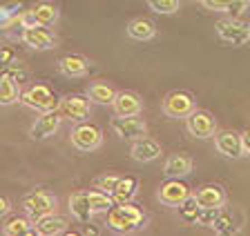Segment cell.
I'll list each match as a JSON object with an SVG mask.
<instances>
[{"label": "cell", "instance_id": "1", "mask_svg": "<svg viewBox=\"0 0 250 236\" xmlns=\"http://www.w3.org/2000/svg\"><path fill=\"white\" fill-rule=\"evenodd\" d=\"M146 223H147V214L132 200L130 203L114 205L107 212V227L119 232V234H132V232L146 227Z\"/></svg>", "mask_w": 250, "mask_h": 236}, {"label": "cell", "instance_id": "2", "mask_svg": "<svg viewBox=\"0 0 250 236\" xmlns=\"http://www.w3.org/2000/svg\"><path fill=\"white\" fill-rule=\"evenodd\" d=\"M21 103L25 107H29V109L41 111V114H42V111H54L58 107V103H61V100L56 98V94H54L47 85L36 83V85H29V87L22 91Z\"/></svg>", "mask_w": 250, "mask_h": 236}, {"label": "cell", "instance_id": "3", "mask_svg": "<svg viewBox=\"0 0 250 236\" xmlns=\"http://www.w3.org/2000/svg\"><path fill=\"white\" fill-rule=\"evenodd\" d=\"M69 141L78 152H96L103 145V129L94 123L81 121L69 134Z\"/></svg>", "mask_w": 250, "mask_h": 236}, {"label": "cell", "instance_id": "4", "mask_svg": "<svg viewBox=\"0 0 250 236\" xmlns=\"http://www.w3.org/2000/svg\"><path fill=\"white\" fill-rule=\"evenodd\" d=\"M161 107L167 118H188V116L197 109V100H194V96L190 91L174 90L170 94H166Z\"/></svg>", "mask_w": 250, "mask_h": 236}, {"label": "cell", "instance_id": "5", "mask_svg": "<svg viewBox=\"0 0 250 236\" xmlns=\"http://www.w3.org/2000/svg\"><path fill=\"white\" fill-rule=\"evenodd\" d=\"M217 36L232 47H241L250 42V25L239 18H224L217 22Z\"/></svg>", "mask_w": 250, "mask_h": 236}, {"label": "cell", "instance_id": "6", "mask_svg": "<svg viewBox=\"0 0 250 236\" xmlns=\"http://www.w3.org/2000/svg\"><path fill=\"white\" fill-rule=\"evenodd\" d=\"M56 196L49 194V192H45V189H36V192H29V194L22 199V210L27 212V216H29L31 220L41 218V216L45 214H52V212H56Z\"/></svg>", "mask_w": 250, "mask_h": 236}, {"label": "cell", "instance_id": "7", "mask_svg": "<svg viewBox=\"0 0 250 236\" xmlns=\"http://www.w3.org/2000/svg\"><path fill=\"white\" fill-rule=\"evenodd\" d=\"M114 136H119L121 141H139V138L147 136V125L143 118L139 116H114L109 123Z\"/></svg>", "mask_w": 250, "mask_h": 236}, {"label": "cell", "instance_id": "8", "mask_svg": "<svg viewBox=\"0 0 250 236\" xmlns=\"http://www.w3.org/2000/svg\"><path fill=\"white\" fill-rule=\"evenodd\" d=\"M92 100L89 96H81V94H67L62 96L61 103H58V111H61L62 118H69L74 123L87 121L89 114H92Z\"/></svg>", "mask_w": 250, "mask_h": 236}, {"label": "cell", "instance_id": "9", "mask_svg": "<svg viewBox=\"0 0 250 236\" xmlns=\"http://www.w3.org/2000/svg\"><path fill=\"white\" fill-rule=\"evenodd\" d=\"M186 129L190 136L194 138H214V134L219 131L217 118L206 109H194L192 114L186 118Z\"/></svg>", "mask_w": 250, "mask_h": 236}, {"label": "cell", "instance_id": "10", "mask_svg": "<svg viewBox=\"0 0 250 236\" xmlns=\"http://www.w3.org/2000/svg\"><path fill=\"white\" fill-rule=\"evenodd\" d=\"M22 42L31 49H38V52H47V49H54L58 45V38L54 36L45 25H31L22 29Z\"/></svg>", "mask_w": 250, "mask_h": 236}, {"label": "cell", "instance_id": "11", "mask_svg": "<svg viewBox=\"0 0 250 236\" xmlns=\"http://www.w3.org/2000/svg\"><path fill=\"white\" fill-rule=\"evenodd\" d=\"M61 123H62V116L61 111H42L41 116L36 118V123L31 125L29 129V136L34 141H47V138H52L58 129H61Z\"/></svg>", "mask_w": 250, "mask_h": 236}, {"label": "cell", "instance_id": "12", "mask_svg": "<svg viewBox=\"0 0 250 236\" xmlns=\"http://www.w3.org/2000/svg\"><path fill=\"white\" fill-rule=\"evenodd\" d=\"M188 196H192V194H190V187H188L183 181H179V179H167L166 183L159 187V194H156V199L161 200L163 205H170V207H179V203H183Z\"/></svg>", "mask_w": 250, "mask_h": 236}, {"label": "cell", "instance_id": "13", "mask_svg": "<svg viewBox=\"0 0 250 236\" xmlns=\"http://www.w3.org/2000/svg\"><path fill=\"white\" fill-rule=\"evenodd\" d=\"M214 147L219 154L226 158H239L244 156V145H241V134L232 129H221L214 134Z\"/></svg>", "mask_w": 250, "mask_h": 236}, {"label": "cell", "instance_id": "14", "mask_svg": "<svg viewBox=\"0 0 250 236\" xmlns=\"http://www.w3.org/2000/svg\"><path fill=\"white\" fill-rule=\"evenodd\" d=\"M58 69H61L62 76H67V78H83L87 76L92 65L85 56L81 54H67V56H62L58 60Z\"/></svg>", "mask_w": 250, "mask_h": 236}, {"label": "cell", "instance_id": "15", "mask_svg": "<svg viewBox=\"0 0 250 236\" xmlns=\"http://www.w3.org/2000/svg\"><path fill=\"white\" fill-rule=\"evenodd\" d=\"M116 116H139L143 109V100L136 91H116V98L112 103Z\"/></svg>", "mask_w": 250, "mask_h": 236}, {"label": "cell", "instance_id": "16", "mask_svg": "<svg viewBox=\"0 0 250 236\" xmlns=\"http://www.w3.org/2000/svg\"><path fill=\"white\" fill-rule=\"evenodd\" d=\"M67 218L61 214H56V212H52V214H45L41 216V218L34 220V227H36V234L41 236H58L62 234V232H67Z\"/></svg>", "mask_w": 250, "mask_h": 236}, {"label": "cell", "instance_id": "17", "mask_svg": "<svg viewBox=\"0 0 250 236\" xmlns=\"http://www.w3.org/2000/svg\"><path fill=\"white\" fill-rule=\"evenodd\" d=\"M132 158L139 161V163H152L156 158L161 156V145L154 141V138H139V141L132 143V149H130Z\"/></svg>", "mask_w": 250, "mask_h": 236}, {"label": "cell", "instance_id": "18", "mask_svg": "<svg viewBox=\"0 0 250 236\" xmlns=\"http://www.w3.org/2000/svg\"><path fill=\"white\" fill-rule=\"evenodd\" d=\"M194 199H197L199 207H224L228 196L221 185H203L194 192Z\"/></svg>", "mask_w": 250, "mask_h": 236}, {"label": "cell", "instance_id": "19", "mask_svg": "<svg viewBox=\"0 0 250 236\" xmlns=\"http://www.w3.org/2000/svg\"><path fill=\"white\" fill-rule=\"evenodd\" d=\"M69 214L78 220V223H89L94 216L92 207H89V199H87V189H81V192H74L69 196Z\"/></svg>", "mask_w": 250, "mask_h": 236}, {"label": "cell", "instance_id": "20", "mask_svg": "<svg viewBox=\"0 0 250 236\" xmlns=\"http://www.w3.org/2000/svg\"><path fill=\"white\" fill-rule=\"evenodd\" d=\"M192 172V158L188 154H172L163 165V174L167 179H183Z\"/></svg>", "mask_w": 250, "mask_h": 236}, {"label": "cell", "instance_id": "21", "mask_svg": "<svg viewBox=\"0 0 250 236\" xmlns=\"http://www.w3.org/2000/svg\"><path fill=\"white\" fill-rule=\"evenodd\" d=\"M22 96L21 83L14 78H9L7 73H0V107L16 105Z\"/></svg>", "mask_w": 250, "mask_h": 236}, {"label": "cell", "instance_id": "22", "mask_svg": "<svg viewBox=\"0 0 250 236\" xmlns=\"http://www.w3.org/2000/svg\"><path fill=\"white\" fill-rule=\"evenodd\" d=\"M136 192H139V179H136V176H121L116 187H114V192H112L114 205L130 203V200L136 196Z\"/></svg>", "mask_w": 250, "mask_h": 236}, {"label": "cell", "instance_id": "23", "mask_svg": "<svg viewBox=\"0 0 250 236\" xmlns=\"http://www.w3.org/2000/svg\"><path fill=\"white\" fill-rule=\"evenodd\" d=\"M127 36L132 40H139V42H146V40H152L156 36V25L150 20V18H134L130 20L127 25Z\"/></svg>", "mask_w": 250, "mask_h": 236}, {"label": "cell", "instance_id": "24", "mask_svg": "<svg viewBox=\"0 0 250 236\" xmlns=\"http://www.w3.org/2000/svg\"><path fill=\"white\" fill-rule=\"evenodd\" d=\"M87 96L92 103H99V105H112L116 98V90L107 80H94L87 87Z\"/></svg>", "mask_w": 250, "mask_h": 236}, {"label": "cell", "instance_id": "25", "mask_svg": "<svg viewBox=\"0 0 250 236\" xmlns=\"http://www.w3.org/2000/svg\"><path fill=\"white\" fill-rule=\"evenodd\" d=\"M31 16H34V22L36 25H45V27H52L58 22V18H61V14H58V7L54 5V2H38L34 9L29 11Z\"/></svg>", "mask_w": 250, "mask_h": 236}, {"label": "cell", "instance_id": "26", "mask_svg": "<svg viewBox=\"0 0 250 236\" xmlns=\"http://www.w3.org/2000/svg\"><path fill=\"white\" fill-rule=\"evenodd\" d=\"M34 220H27L22 216H11L9 220H5L2 225V234L5 236H31L36 234V227L31 225Z\"/></svg>", "mask_w": 250, "mask_h": 236}, {"label": "cell", "instance_id": "27", "mask_svg": "<svg viewBox=\"0 0 250 236\" xmlns=\"http://www.w3.org/2000/svg\"><path fill=\"white\" fill-rule=\"evenodd\" d=\"M87 199H89V207H92L94 214H99V212H109L114 207V199L112 194L103 192V189H87Z\"/></svg>", "mask_w": 250, "mask_h": 236}, {"label": "cell", "instance_id": "28", "mask_svg": "<svg viewBox=\"0 0 250 236\" xmlns=\"http://www.w3.org/2000/svg\"><path fill=\"white\" fill-rule=\"evenodd\" d=\"M199 212H201V207H199L194 196H188L183 203H179V216H181V220H186V223H197Z\"/></svg>", "mask_w": 250, "mask_h": 236}, {"label": "cell", "instance_id": "29", "mask_svg": "<svg viewBox=\"0 0 250 236\" xmlns=\"http://www.w3.org/2000/svg\"><path fill=\"white\" fill-rule=\"evenodd\" d=\"M212 230L217 234H224V236H230V234H237L239 232V225L234 223V218L230 214H219V218L214 220Z\"/></svg>", "mask_w": 250, "mask_h": 236}, {"label": "cell", "instance_id": "30", "mask_svg": "<svg viewBox=\"0 0 250 236\" xmlns=\"http://www.w3.org/2000/svg\"><path fill=\"white\" fill-rule=\"evenodd\" d=\"M147 7L156 14H177L179 0H147Z\"/></svg>", "mask_w": 250, "mask_h": 236}, {"label": "cell", "instance_id": "31", "mask_svg": "<svg viewBox=\"0 0 250 236\" xmlns=\"http://www.w3.org/2000/svg\"><path fill=\"white\" fill-rule=\"evenodd\" d=\"M219 214H221V207H201L197 223H199L201 227H212L214 220L219 218Z\"/></svg>", "mask_w": 250, "mask_h": 236}, {"label": "cell", "instance_id": "32", "mask_svg": "<svg viewBox=\"0 0 250 236\" xmlns=\"http://www.w3.org/2000/svg\"><path fill=\"white\" fill-rule=\"evenodd\" d=\"M248 9H250V0H230V5L226 11H228L230 18H239V16H244Z\"/></svg>", "mask_w": 250, "mask_h": 236}, {"label": "cell", "instance_id": "33", "mask_svg": "<svg viewBox=\"0 0 250 236\" xmlns=\"http://www.w3.org/2000/svg\"><path fill=\"white\" fill-rule=\"evenodd\" d=\"M119 179H121V176H114V174H105V176H99L94 185H96L99 189H103V192H107V194H112V192H114V187H116V183H119Z\"/></svg>", "mask_w": 250, "mask_h": 236}, {"label": "cell", "instance_id": "34", "mask_svg": "<svg viewBox=\"0 0 250 236\" xmlns=\"http://www.w3.org/2000/svg\"><path fill=\"white\" fill-rule=\"evenodd\" d=\"M199 2L210 11H226L230 5V0H199Z\"/></svg>", "mask_w": 250, "mask_h": 236}, {"label": "cell", "instance_id": "35", "mask_svg": "<svg viewBox=\"0 0 250 236\" xmlns=\"http://www.w3.org/2000/svg\"><path fill=\"white\" fill-rule=\"evenodd\" d=\"M2 73H7L9 78L18 80V83H25V78H27V72H25V69H21V67H7Z\"/></svg>", "mask_w": 250, "mask_h": 236}, {"label": "cell", "instance_id": "36", "mask_svg": "<svg viewBox=\"0 0 250 236\" xmlns=\"http://www.w3.org/2000/svg\"><path fill=\"white\" fill-rule=\"evenodd\" d=\"M241 145H244V154L250 156V129L241 131Z\"/></svg>", "mask_w": 250, "mask_h": 236}, {"label": "cell", "instance_id": "37", "mask_svg": "<svg viewBox=\"0 0 250 236\" xmlns=\"http://www.w3.org/2000/svg\"><path fill=\"white\" fill-rule=\"evenodd\" d=\"M9 210H11V203H9V199H7V196H0V216L9 214Z\"/></svg>", "mask_w": 250, "mask_h": 236}]
</instances>
